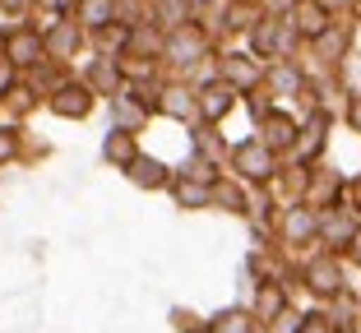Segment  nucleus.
Returning <instances> with one entry per match:
<instances>
[{
    "mask_svg": "<svg viewBox=\"0 0 361 333\" xmlns=\"http://www.w3.org/2000/svg\"><path fill=\"white\" fill-rule=\"evenodd\" d=\"M213 56H218V42L190 19V23H180V28L167 32V42H162V75L167 79H195L200 70L213 65Z\"/></svg>",
    "mask_w": 361,
    "mask_h": 333,
    "instance_id": "f257e3e1",
    "label": "nucleus"
},
{
    "mask_svg": "<svg viewBox=\"0 0 361 333\" xmlns=\"http://www.w3.org/2000/svg\"><path fill=\"white\" fill-rule=\"evenodd\" d=\"M352 269L343 264V255H329V250H310V255L297 259V291H306L315 306L338 301L343 291H352Z\"/></svg>",
    "mask_w": 361,
    "mask_h": 333,
    "instance_id": "f03ea898",
    "label": "nucleus"
},
{
    "mask_svg": "<svg viewBox=\"0 0 361 333\" xmlns=\"http://www.w3.org/2000/svg\"><path fill=\"white\" fill-rule=\"evenodd\" d=\"M245 51L250 56H259L264 65H274V61H301L306 56V42H301V32L292 28V19H274V14H259L255 19V28L245 32Z\"/></svg>",
    "mask_w": 361,
    "mask_h": 333,
    "instance_id": "7ed1b4c3",
    "label": "nucleus"
},
{
    "mask_svg": "<svg viewBox=\"0 0 361 333\" xmlns=\"http://www.w3.org/2000/svg\"><path fill=\"white\" fill-rule=\"evenodd\" d=\"M278 172H283V158H278V153H269L255 134L236 139L232 153H227V176H236L245 190H274Z\"/></svg>",
    "mask_w": 361,
    "mask_h": 333,
    "instance_id": "20e7f679",
    "label": "nucleus"
},
{
    "mask_svg": "<svg viewBox=\"0 0 361 333\" xmlns=\"http://www.w3.org/2000/svg\"><path fill=\"white\" fill-rule=\"evenodd\" d=\"M357 28H361V23H352L348 14H338V23H334L324 37H315V42L306 46V56H301V61L310 65V75H334V79H343L352 51H357Z\"/></svg>",
    "mask_w": 361,
    "mask_h": 333,
    "instance_id": "39448f33",
    "label": "nucleus"
},
{
    "mask_svg": "<svg viewBox=\"0 0 361 333\" xmlns=\"http://www.w3.org/2000/svg\"><path fill=\"white\" fill-rule=\"evenodd\" d=\"M319 241V213L306 204V199H283V213H278L274 222V246L283 250V255L301 259L310 255Z\"/></svg>",
    "mask_w": 361,
    "mask_h": 333,
    "instance_id": "423d86ee",
    "label": "nucleus"
},
{
    "mask_svg": "<svg viewBox=\"0 0 361 333\" xmlns=\"http://www.w3.org/2000/svg\"><path fill=\"white\" fill-rule=\"evenodd\" d=\"M264 93L274 97V107H292L301 116L310 93V65L306 61H274L264 75Z\"/></svg>",
    "mask_w": 361,
    "mask_h": 333,
    "instance_id": "0eeeda50",
    "label": "nucleus"
},
{
    "mask_svg": "<svg viewBox=\"0 0 361 333\" xmlns=\"http://www.w3.org/2000/svg\"><path fill=\"white\" fill-rule=\"evenodd\" d=\"M213 70H218V79H223V84H232L241 97L259 93V88H264V75H269V65L259 61V56H250L245 46H218Z\"/></svg>",
    "mask_w": 361,
    "mask_h": 333,
    "instance_id": "6e6552de",
    "label": "nucleus"
},
{
    "mask_svg": "<svg viewBox=\"0 0 361 333\" xmlns=\"http://www.w3.org/2000/svg\"><path fill=\"white\" fill-rule=\"evenodd\" d=\"M0 61H10L19 75H28V70H37V65L47 61V42H42V28L32 19L23 23H10V28L0 32Z\"/></svg>",
    "mask_w": 361,
    "mask_h": 333,
    "instance_id": "1a4fd4ad",
    "label": "nucleus"
},
{
    "mask_svg": "<svg viewBox=\"0 0 361 333\" xmlns=\"http://www.w3.org/2000/svg\"><path fill=\"white\" fill-rule=\"evenodd\" d=\"M106 111H111V125L121 130H135V134H144L149 130V120L158 116V88H144V84H126L111 102H106Z\"/></svg>",
    "mask_w": 361,
    "mask_h": 333,
    "instance_id": "9d476101",
    "label": "nucleus"
},
{
    "mask_svg": "<svg viewBox=\"0 0 361 333\" xmlns=\"http://www.w3.org/2000/svg\"><path fill=\"white\" fill-rule=\"evenodd\" d=\"M37 28H42V42H47V61L75 65L88 51V32L79 19H42Z\"/></svg>",
    "mask_w": 361,
    "mask_h": 333,
    "instance_id": "9b49d317",
    "label": "nucleus"
},
{
    "mask_svg": "<svg viewBox=\"0 0 361 333\" xmlns=\"http://www.w3.org/2000/svg\"><path fill=\"white\" fill-rule=\"evenodd\" d=\"M338 120L329 111H301V144L297 153L287 162H297V167H319V162H329V130Z\"/></svg>",
    "mask_w": 361,
    "mask_h": 333,
    "instance_id": "f8f14e48",
    "label": "nucleus"
},
{
    "mask_svg": "<svg viewBox=\"0 0 361 333\" xmlns=\"http://www.w3.org/2000/svg\"><path fill=\"white\" fill-rule=\"evenodd\" d=\"M255 139L264 144L269 153H278V158H292V153H297V144H301V116L292 107H274L269 111L264 120H259L255 125Z\"/></svg>",
    "mask_w": 361,
    "mask_h": 333,
    "instance_id": "ddd939ff",
    "label": "nucleus"
},
{
    "mask_svg": "<svg viewBox=\"0 0 361 333\" xmlns=\"http://www.w3.org/2000/svg\"><path fill=\"white\" fill-rule=\"evenodd\" d=\"M195 102H200V120L204 125L223 130V120L241 107V93H236L232 84H223L218 75H209V79H195Z\"/></svg>",
    "mask_w": 361,
    "mask_h": 333,
    "instance_id": "4468645a",
    "label": "nucleus"
},
{
    "mask_svg": "<svg viewBox=\"0 0 361 333\" xmlns=\"http://www.w3.org/2000/svg\"><path fill=\"white\" fill-rule=\"evenodd\" d=\"M343 194H348V176L334 167V162H319V167H310L306 176V199L315 213H324V208H343Z\"/></svg>",
    "mask_w": 361,
    "mask_h": 333,
    "instance_id": "2eb2a0df",
    "label": "nucleus"
},
{
    "mask_svg": "<svg viewBox=\"0 0 361 333\" xmlns=\"http://www.w3.org/2000/svg\"><path fill=\"white\" fill-rule=\"evenodd\" d=\"M47 111H51V116H61V120H88L97 111V93L79 75H70L51 97H47Z\"/></svg>",
    "mask_w": 361,
    "mask_h": 333,
    "instance_id": "dca6fc26",
    "label": "nucleus"
},
{
    "mask_svg": "<svg viewBox=\"0 0 361 333\" xmlns=\"http://www.w3.org/2000/svg\"><path fill=\"white\" fill-rule=\"evenodd\" d=\"M158 116L176 120V125H195L200 120V102H195L190 79H162L158 84Z\"/></svg>",
    "mask_w": 361,
    "mask_h": 333,
    "instance_id": "f3484780",
    "label": "nucleus"
},
{
    "mask_svg": "<svg viewBox=\"0 0 361 333\" xmlns=\"http://www.w3.org/2000/svg\"><path fill=\"white\" fill-rule=\"evenodd\" d=\"M292 296H297V291L283 287L278 278H259V282H250V301H245V310L255 315L259 329H269V324H274L278 315L292 306Z\"/></svg>",
    "mask_w": 361,
    "mask_h": 333,
    "instance_id": "a211bd4d",
    "label": "nucleus"
},
{
    "mask_svg": "<svg viewBox=\"0 0 361 333\" xmlns=\"http://www.w3.org/2000/svg\"><path fill=\"white\" fill-rule=\"evenodd\" d=\"M287 19H292V28L301 32V42L310 46L315 37H324V32L338 23V5H334V0H297Z\"/></svg>",
    "mask_w": 361,
    "mask_h": 333,
    "instance_id": "6ab92c4d",
    "label": "nucleus"
},
{
    "mask_svg": "<svg viewBox=\"0 0 361 333\" xmlns=\"http://www.w3.org/2000/svg\"><path fill=\"white\" fill-rule=\"evenodd\" d=\"M79 79H84V84L93 88L102 102H111V97L126 88V75H121V56H97V51H93V56L84 61V75H79Z\"/></svg>",
    "mask_w": 361,
    "mask_h": 333,
    "instance_id": "aec40b11",
    "label": "nucleus"
},
{
    "mask_svg": "<svg viewBox=\"0 0 361 333\" xmlns=\"http://www.w3.org/2000/svg\"><path fill=\"white\" fill-rule=\"evenodd\" d=\"M352 232H357V218L348 213V208H324L319 213V250H329V255H343L352 241Z\"/></svg>",
    "mask_w": 361,
    "mask_h": 333,
    "instance_id": "412c9836",
    "label": "nucleus"
},
{
    "mask_svg": "<svg viewBox=\"0 0 361 333\" xmlns=\"http://www.w3.org/2000/svg\"><path fill=\"white\" fill-rule=\"evenodd\" d=\"M139 153H144V149H139V134H135V130H121V125H111V130L102 134V162H106V167H116V172H126V167L139 158Z\"/></svg>",
    "mask_w": 361,
    "mask_h": 333,
    "instance_id": "4be33fe9",
    "label": "nucleus"
},
{
    "mask_svg": "<svg viewBox=\"0 0 361 333\" xmlns=\"http://www.w3.org/2000/svg\"><path fill=\"white\" fill-rule=\"evenodd\" d=\"M250 204H255V190H245L236 176H223V181L213 185V208H218V213L250 218Z\"/></svg>",
    "mask_w": 361,
    "mask_h": 333,
    "instance_id": "5701e85b",
    "label": "nucleus"
},
{
    "mask_svg": "<svg viewBox=\"0 0 361 333\" xmlns=\"http://www.w3.org/2000/svg\"><path fill=\"white\" fill-rule=\"evenodd\" d=\"M130 185H139V190H167L171 185V167L162 158H153V153H139L135 162L126 167Z\"/></svg>",
    "mask_w": 361,
    "mask_h": 333,
    "instance_id": "b1692460",
    "label": "nucleus"
},
{
    "mask_svg": "<svg viewBox=\"0 0 361 333\" xmlns=\"http://www.w3.org/2000/svg\"><path fill=\"white\" fill-rule=\"evenodd\" d=\"M167 194H171V204L185 208V213H204V208H213V185H200V181H190V176L171 172Z\"/></svg>",
    "mask_w": 361,
    "mask_h": 333,
    "instance_id": "393cba45",
    "label": "nucleus"
},
{
    "mask_svg": "<svg viewBox=\"0 0 361 333\" xmlns=\"http://www.w3.org/2000/svg\"><path fill=\"white\" fill-rule=\"evenodd\" d=\"M190 153H200V158H209V162H218V167H227L232 139H223V130H218V125H204V120H195V125H190Z\"/></svg>",
    "mask_w": 361,
    "mask_h": 333,
    "instance_id": "a878e982",
    "label": "nucleus"
},
{
    "mask_svg": "<svg viewBox=\"0 0 361 333\" xmlns=\"http://www.w3.org/2000/svg\"><path fill=\"white\" fill-rule=\"evenodd\" d=\"M204 333H259V324L245 306H223V310L204 315Z\"/></svg>",
    "mask_w": 361,
    "mask_h": 333,
    "instance_id": "bb28decb",
    "label": "nucleus"
},
{
    "mask_svg": "<svg viewBox=\"0 0 361 333\" xmlns=\"http://www.w3.org/2000/svg\"><path fill=\"white\" fill-rule=\"evenodd\" d=\"M75 19L84 23L88 42H93L97 32H106V28H111V23H116V0H79Z\"/></svg>",
    "mask_w": 361,
    "mask_h": 333,
    "instance_id": "cd10ccee",
    "label": "nucleus"
},
{
    "mask_svg": "<svg viewBox=\"0 0 361 333\" xmlns=\"http://www.w3.org/2000/svg\"><path fill=\"white\" fill-rule=\"evenodd\" d=\"M70 75H75L70 65H61V61H42V65H37V70H28V75H23V84H28L32 93H37V97H42V102H47V97H51L56 88H61L65 79H70Z\"/></svg>",
    "mask_w": 361,
    "mask_h": 333,
    "instance_id": "c85d7f7f",
    "label": "nucleus"
},
{
    "mask_svg": "<svg viewBox=\"0 0 361 333\" xmlns=\"http://www.w3.org/2000/svg\"><path fill=\"white\" fill-rule=\"evenodd\" d=\"M324 315H329V329L334 333H361V306H357L352 291H343L338 301H329V306H324Z\"/></svg>",
    "mask_w": 361,
    "mask_h": 333,
    "instance_id": "c756f323",
    "label": "nucleus"
},
{
    "mask_svg": "<svg viewBox=\"0 0 361 333\" xmlns=\"http://www.w3.org/2000/svg\"><path fill=\"white\" fill-rule=\"evenodd\" d=\"M176 176H190V181H200V185H218L227 176V167H218V162H209V158H200V153H190V158L180 162V167H171Z\"/></svg>",
    "mask_w": 361,
    "mask_h": 333,
    "instance_id": "7c9ffc66",
    "label": "nucleus"
},
{
    "mask_svg": "<svg viewBox=\"0 0 361 333\" xmlns=\"http://www.w3.org/2000/svg\"><path fill=\"white\" fill-rule=\"evenodd\" d=\"M23 158V130L14 120H0V167H14Z\"/></svg>",
    "mask_w": 361,
    "mask_h": 333,
    "instance_id": "2f4dec72",
    "label": "nucleus"
},
{
    "mask_svg": "<svg viewBox=\"0 0 361 333\" xmlns=\"http://www.w3.org/2000/svg\"><path fill=\"white\" fill-rule=\"evenodd\" d=\"M37 102H42V97L32 93V88H28V84H19V88H14V93H10V97H5V102H0V107L10 111V116H28V111H32V107H37Z\"/></svg>",
    "mask_w": 361,
    "mask_h": 333,
    "instance_id": "473e14b6",
    "label": "nucleus"
},
{
    "mask_svg": "<svg viewBox=\"0 0 361 333\" xmlns=\"http://www.w3.org/2000/svg\"><path fill=\"white\" fill-rule=\"evenodd\" d=\"M343 125H348V134H357L361 139V88H348V97H343Z\"/></svg>",
    "mask_w": 361,
    "mask_h": 333,
    "instance_id": "72a5a7b5",
    "label": "nucleus"
},
{
    "mask_svg": "<svg viewBox=\"0 0 361 333\" xmlns=\"http://www.w3.org/2000/svg\"><path fill=\"white\" fill-rule=\"evenodd\" d=\"M301 320H306V306L292 301V306H287V310L278 315L274 324H269V333H301Z\"/></svg>",
    "mask_w": 361,
    "mask_h": 333,
    "instance_id": "f704fd0d",
    "label": "nucleus"
},
{
    "mask_svg": "<svg viewBox=\"0 0 361 333\" xmlns=\"http://www.w3.org/2000/svg\"><path fill=\"white\" fill-rule=\"evenodd\" d=\"M37 10H42V19H75L79 0H37ZM37 19V23H42Z\"/></svg>",
    "mask_w": 361,
    "mask_h": 333,
    "instance_id": "c9c22d12",
    "label": "nucleus"
},
{
    "mask_svg": "<svg viewBox=\"0 0 361 333\" xmlns=\"http://www.w3.org/2000/svg\"><path fill=\"white\" fill-rule=\"evenodd\" d=\"M241 107H245V111H250V120H255V125H259V120H264V116H269V111H274V97H269V93H264V88H259V93H250V97H241Z\"/></svg>",
    "mask_w": 361,
    "mask_h": 333,
    "instance_id": "e433bc0d",
    "label": "nucleus"
},
{
    "mask_svg": "<svg viewBox=\"0 0 361 333\" xmlns=\"http://www.w3.org/2000/svg\"><path fill=\"white\" fill-rule=\"evenodd\" d=\"M301 333H334L324 306H306V320H301Z\"/></svg>",
    "mask_w": 361,
    "mask_h": 333,
    "instance_id": "4c0bfd02",
    "label": "nucleus"
},
{
    "mask_svg": "<svg viewBox=\"0 0 361 333\" xmlns=\"http://www.w3.org/2000/svg\"><path fill=\"white\" fill-rule=\"evenodd\" d=\"M343 208H348V213L361 222V172H352V176H348V194H343Z\"/></svg>",
    "mask_w": 361,
    "mask_h": 333,
    "instance_id": "58836bf2",
    "label": "nucleus"
},
{
    "mask_svg": "<svg viewBox=\"0 0 361 333\" xmlns=\"http://www.w3.org/2000/svg\"><path fill=\"white\" fill-rule=\"evenodd\" d=\"M19 84H23V75L14 70L10 61H0V102H5V97H10V93H14Z\"/></svg>",
    "mask_w": 361,
    "mask_h": 333,
    "instance_id": "ea45409f",
    "label": "nucleus"
},
{
    "mask_svg": "<svg viewBox=\"0 0 361 333\" xmlns=\"http://www.w3.org/2000/svg\"><path fill=\"white\" fill-rule=\"evenodd\" d=\"M0 10L10 14L14 23H23V19H28L32 10H37V0H0Z\"/></svg>",
    "mask_w": 361,
    "mask_h": 333,
    "instance_id": "a19ab883",
    "label": "nucleus"
},
{
    "mask_svg": "<svg viewBox=\"0 0 361 333\" xmlns=\"http://www.w3.org/2000/svg\"><path fill=\"white\" fill-rule=\"evenodd\" d=\"M343 264H348L352 273H361V222H357V232H352L348 250H343Z\"/></svg>",
    "mask_w": 361,
    "mask_h": 333,
    "instance_id": "79ce46f5",
    "label": "nucleus"
},
{
    "mask_svg": "<svg viewBox=\"0 0 361 333\" xmlns=\"http://www.w3.org/2000/svg\"><path fill=\"white\" fill-rule=\"evenodd\" d=\"M352 296H357V306H361V278H357V282H352Z\"/></svg>",
    "mask_w": 361,
    "mask_h": 333,
    "instance_id": "37998d69",
    "label": "nucleus"
}]
</instances>
